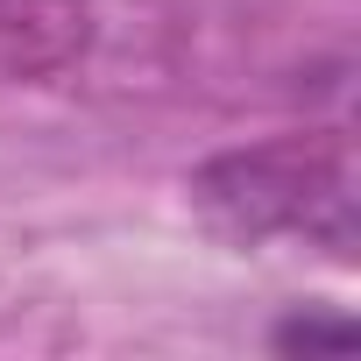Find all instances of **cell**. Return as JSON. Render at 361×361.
Masks as SVG:
<instances>
[{"mask_svg":"<svg viewBox=\"0 0 361 361\" xmlns=\"http://www.w3.org/2000/svg\"><path fill=\"white\" fill-rule=\"evenodd\" d=\"M192 206L227 241H312L326 255H354L361 213H354V142L340 128L248 142L227 156H206L192 170Z\"/></svg>","mask_w":361,"mask_h":361,"instance_id":"cell-1","label":"cell"},{"mask_svg":"<svg viewBox=\"0 0 361 361\" xmlns=\"http://www.w3.org/2000/svg\"><path fill=\"white\" fill-rule=\"evenodd\" d=\"M92 0H0V85H50L92 57Z\"/></svg>","mask_w":361,"mask_h":361,"instance_id":"cell-2","label":"cell"},{"mask_svg":"<svg viewBox=\"0 0 361 361\" xmlns=\"http://www.w3.org/2000/svg\"><path fill=\"white\" fill-rule=\"evenodd\" d=\"M269 347H283V354H347L354 347V319H305V312H290L269 333Z\"/></svg>","mask_w":361,"mask_h":361,"instance_id":"cell-3","label":"cell"}]
</instances>
